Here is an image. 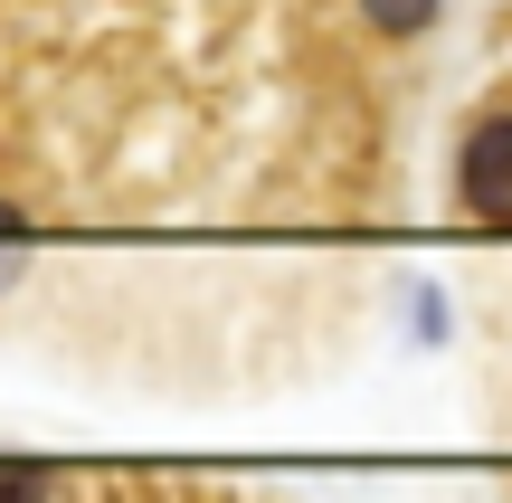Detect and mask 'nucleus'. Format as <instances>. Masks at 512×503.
Listing matches in <instances>:
<instances>
[{
	"label": "nucleus",
	"mask_w": 512,
	"mask_h": 503,
	"mask_svg": "<svg viewBox=\"0 0 512 503\" xmlns=\"http://www.w3.org/2000/svg\"><path fill=\"white\" fill-rule=\"evenodd\" d=\"M456 181H465V209H475V219L512 228V114H494V124H475V133H465Z\"/></svg>",
	"instance_id": "nucleus-1"
},
{
	"label": "nucleus",
	"mask_w": 512,
	"mask_h": 503,
	"mask_svg": "<svg viewBox=\"0 0 512 503\" xmlns=\"http://www.w3.org/2000/svg\"><path fill=\"white\" fill-rule=\"evenodd\" d=\"M370 10V29H389V38H418L427 19H437V0H361Z\"/></svg>",
	"instance_id": "nucleus-2"
},
{
	"label": "nucleus",
	"mask_w": 512,
	"mask_h": 503,
	"mask_svg": "<svg viewBox=\"0 0 512 503\" xmlns=\"http://www.w3.org/2000/svg\"><path fill=\"white\" fill-rule=\"evenodd\" d=\"M0 503H48V475L38 466H0Z\"/></svg>",
	"instance_id": "nucleus-3"
},
{
	"label": "nucleus",
	"mask_w": 512,
	"mask_h": 503,
	"mask_svg": "<svg viewBox=\"0 0 512 503\" xmlns=\"http://www.w3.org/2000/svg\"><path fill=\"white\" fill-rule=\"evenodd\" d=\"M0 238H10V247L29 238V209H10V200H0Z\"/></svg>",
	"instance_id": "nucleus-4"
}]
</instances>
